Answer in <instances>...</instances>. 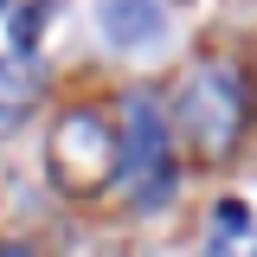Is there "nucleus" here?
<instances>
[{"mask_svg": "<svg viewBox=\"0 0 257 257\" xmlns=\"http://www.w3.org/2000/svg\"><path fill=\"white\" fill-rule=\"evenodd\" d=\"M180 128L193 135V148L206 161L231 155V142L244 135V84H238V71L219 58L193 64L187 84H180Z\"/></svg>", "mask_w": 257, "mask_h": 257, "instance_id": "f257e3e1", "label": "nucleus"}, {"mask_svg": "<svg viewBox=\"0 0 257 257\" xmlns=\"http://www.w3.org/2000/svg\"><path fill=\"white\" fill-rule=\"evenodd\" d=\"M45 167H52V180L64 193H96V187L116 180L122 142H116V128L96 109H64L52 122V142H45Z\"/></svg>", "mask_w": 257, "mask_h": 257, "instance_id": "f03ea898", "label": "nucleus"}, {"mask_svg": "<svg viewBox=\"0 0 257 257\" xmlns=\"http://www.w3.org/2000/svg\"><path fill=\"white\" fill-rule=\"evenodd\" d=\"M122 174H128V193H135L142 212L167 206V193H174V155H167V116H161V103L148 90H135L128 109H122Z\"/></svg>", "mask_w": 257, "mask_h": 257, "instance_id": "7ed1b4c3", "label": "nucleus"}, {"mask_svg": "<svg viewBox=\"0 0 257 257\" xmlns=\"http://www.w3.org/2000/svg\"><path fill=\"white\" fill-rule=\"evenodd\" d=\"M96 26L109 45L135 52V45H155L167 20H161V0H96Z\"/></svg>", "mask_w": 257, "mask_h": 257, "instance_id": "20e7f679", "label": "nucleus"}, {"mask_svg": "<svg viewBox=\"0 0 257 257\" xmlns=\"http://www.w3.org/2000/svg\"><path fill=\"white\" fill-rule=\"evenodd\" d=\"M206 257H257V219L244 199H219L212 212V238H206Z\"/></svg>", "mask_w": 257, "mask_h": 257, "instance_id": "39448f33", "label": "nucleus"}, {"mask_svg": "<svg viewBox=\"0 0 257 257\" xmlns=\"http://www.w3.org/2000/svg\"><path fill=\"white\" fill-rule=\"evenodd\" d=\"M0 257H39L32 244H0Z\"/></svg>", "mask_w": 257, "mask_h": 257, "instance_id": "423d86ee", "label": "nucleus"}, {"mask_svg": "<svg viewBox=\"0 0 257 257\" xmlns=\"http://www.w3.org/2000/svg\"><path fill=\"white\" fill-rule=\"evenodd\" d=\"M0 7H7V0H0Z\"/></svg>", "mask_w": 257, "mask_h": 257, "instance_id": "0eeeda50", "label": "nucleus"}]
</instances>
